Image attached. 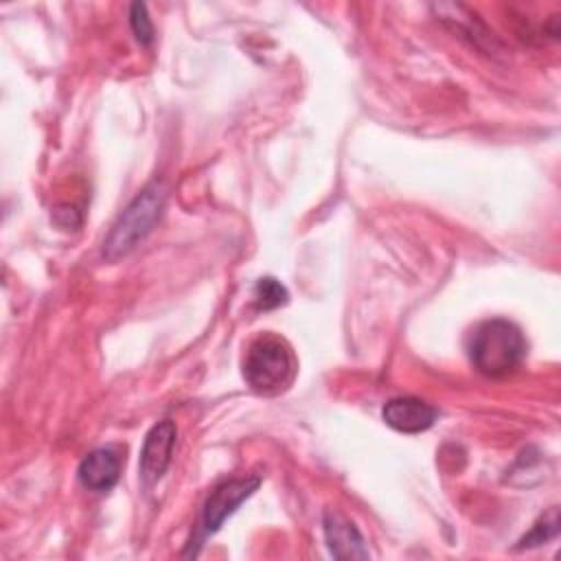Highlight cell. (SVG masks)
I'll use <instances>...</instances> for the list:
<instances>
[{
	"label": "cell",
	"mask_w": 561,
	"mask_h": 561,
	"mask_svg": "<svg viewBox=\"0 0 561 561\" xmlns=\"http://www.w3.org/2000/svg\"><path fill=\"white\" fill-rule=\"evenodd\" d=\"M261 478L248 476V478H232L221 484H217L210 495L204 502L202 517H199V539L215 535L221 524L259 489Z\"/></svg>",
	"instance_id": "obj_4"
},
{
	"label": "cell",
	"mask_w": 561,
	"mask_h": 561,
	"mask_svg": "<svg viewBox=\"0 0 561 561\" xmlns=\"http://www.w3.org/2000/svg\"><path fill=\"white\" fill-rule=\"evenodd\" d=\"M289 298L285 285H280L276 278L272 276H263L256 280L254 285V302L259 309L267 311V309H276L280 305H285Z\"/></svg>",
	"instance_id": "obj_10"
},
{
	"label": "cell",
	"mask_w": 561,
	"mask_h": 561,
	"mask_svg": "<svg viewBox=\"0 0 561 561\" xmlns=\"http://www.w3.org/2000/svg\"><path fill=\"white\" fill-rule=\"evenodd\" d=\"M129 26H131L134 37H136L140 44L147 46V44L153 42V24H151V18H149L145 4L134 2V4L129 7Z\"/></svg>",
	"instance_id": "obj_11"
},
{
	"label": "cell",
	"mask_w": 561,
	"mask_h": 561,
	"mask_svg": "<svg viewBox=\"0 0 561 561\" xmlns=\"http://www.w3.org/2000/svg\"><path fill=\"white\" fill-rule=\"evenodd\" d=\"M381 416L401 434H421L436 423L438 410L419 397H394L383 403Z\"/></svg>",
	"instance_id": "obj_6"
},
{
	"label": "cell",
	"mask_w": 561,
	"mask_h": 561,
	"mask_svg": "<svg viewBox=\"0 0 561 561\" xmlns=\"http://www.w3.org/2000/svg\"><path fill=\"white\" fill-rule=\"evenodd\" d=\"M79 480L85 489L103 493L121 478V456L112 447H99L79 462Z\"/></svg>",
	"instance_id": "obj_8"
},
{
	"label": "cell",
	"mask_w": 561,
	"mask_h": 561,
	"mask_svg": "<svg viewBox=\"0 0 561 561\" xmlns=\"http://www.w3.org/2000/svg\"><path fill=\"white\" fill-rule=\"evenodd\" d=\"M559 533V511L557 506H552L546 515H541L533 528L528 530V535H524L517 543V548H535V546H541L550 539H554Z\"/></svg>",
	"instance_id": "obj_9"
},
{
	"label": "cell",
	"mask_w": 561,
	"mask_h": 561,
	"mask_svg": "<svg viewBox=\"0 0 561 561\" xmlns=\"http://www.w3.org/2000/svg\"><path fill=\"white\" fill-rule=\"evenodd\" d=\"M175 436H178L175 423L169 421V419L156 423L147 432V436L142 440V447H140V462H138L140 478L147 486L156 484L164 476V471L169 469L171 458H173Z\"/></svg>",
	"instance_id": "obj_5"
},
{
	"label": "cell",
	"mask_w": 561,
	"mask_h": 561,
	"mask_svg": "<svg viewBox=\"0 0 561 561\" xmlns=\"http://www.w3.org/2000/svg\"><path fill=\"white\" fill-rule=\"evenodd\" d=\"M164 199L167 193L162 182H149L147 186H142L107 232L103 241V259L114 263L134 252L158 224Z\"/></svg>",
	"instance_id": "obj_2"
},
{
	"label": "cell",
	"mask_w": 561,
	"mask_h": 561,
	"mask_svg": "<svg viewBox=\"0 0 561 561\" xmlns=\"http://www.w3.org/2000/svg\"><path fill=\"white\" fill-rule=\"evenodd\" d=\"M526 357L522 329L504 318H491L476 327L469 340V359L484 377H506L519 368Z\"/></svg>",
	"instance_id": "obj_1"
},
{
	"label": "cell",
	"mask_w": 561,
	"mask_h": 561,
	"mask_svg": "<svg viewBox=\"0 0 561 561\" xmlns=\"http://www.w3.org/2000/svg\"><path fill=\"white\" fill-rule=\"evenodd\" d=\"M296 357L289 342L276 333H261L243 355L245 383L265 397L287 390L296 377Z\"/></svg>",
	"instance_id": "obj_3"
},
{
	"label": "cell",
	"mask_w": 561,
	"mask_h": 561,
	"mask_svg": "<svg viewBox=\"0 0 561 561\" xmlns=\"http://www.w3.org/2000/svg\"><path fill=\"white\" fill-rule=\"evenodd\" d=\"M322 530L329 552L335 559H368L370 552L366 548V539L359 528L337 511H324Z\"/></svg>",
	"instance_id": "obj_7"
}]
</instances>
